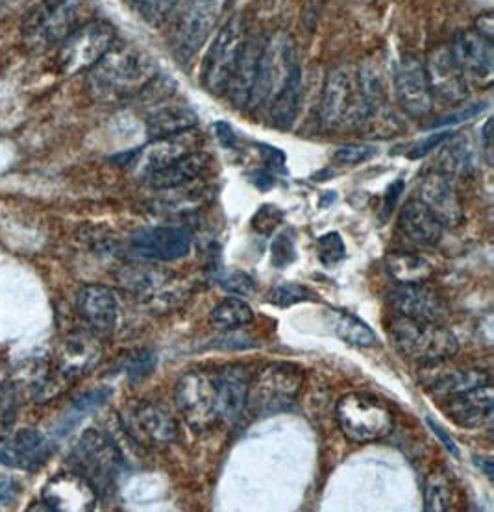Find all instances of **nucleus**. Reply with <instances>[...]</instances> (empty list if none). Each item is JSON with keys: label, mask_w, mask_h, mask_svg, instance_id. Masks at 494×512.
<instances>
[{"label": "nucleus", "mask_w": 494, "mask_h": 512, "mask_svg": "<svg viewBox=\"0 0 494 512\" xmlns=\"http://www.w3.org/2000/svg\"><path fill=\"white\" fill-rule=\"evenodd\" d=\"M156 78V61L134 45L113 43L91 69L87 86L100 102H119L134 97Z\"/></svg>", "instance_id": "1"}, {"label": "nucleus", "mask_w": 494, "mask_h": 512, "mask_svg": "<svg viewBox=\"0 0 494 512\" xmlns=\"http://www.w3.org/2000/svg\"><path fill=\"white\" fill-rule=\"evenodd\" d=\"M84 23H87L86 0H43L26 15L21 36L30 52H43L60 45Z\"/></svg>", "instance_id": "2"}, {"label": "nucleus", "mask_w": 494, "mask_h": 512, "mask_svg": "<svg viewBox=\"0 0 494 512\" xmlns=\"http://www.w3.org/2000/svg\"><path fill=\"white\" fill-rule=\"evenodd\" d=\"M389 337L398 354L419 365H439L459 350L456 335L441 322H420L398 315L389 326Z\"/></svg>", "instance_id": "3"}, {"label": "nucleus", "mask_w": 494, "mask_h": 512, "mask_svg": "<svg viewBox=\"0 0 494 512\" xmlns=\"http://www.w3.org/2000/svg\"><path fill=\"white\" fill-rule=\"evenodd\" d=\"M69 459L73 472L84 477L97 496L113 492L124 464L117 444L99 429H87Z\"/></svg>", "instance_id": "4"}, {"label": "nucleus", "mask_w": 494, "mask_h": 512, "mask_svg": "<svg viewBox=\"0 0 494 512\" xmlns=\"http://www.w3.org/2000/svg\"><path fill=\"white\" fill-rule=\"evenodd\" d=\"M335 418L346 439L358 444L385 439L395 426L391 407L369 392L345 394L337 402Z\"/></svg>", "instance_id": "5"}, {"label": "nucleus", "mask_w": 494, "mask_h": 512, "mask_svg": "<svg viewBox=\"0 0 494 512\" xmlns=\"http://www.w3.org/2000/svg\"><path fill=\"white\" fill-rule=\"evenodd\" d=\"M298 63L300 61L297 45L287 34H278L272 37L269 43H265L261 49L256 80L248 106L260 108L265 102H269L271 97H276L280 87L284 86L287 74L291 73V69Z\"/></svg>", "instance_id": "6"}, {"label": "nucleus", "mask_w": 494, "mask_h": 512, "mask_svg": "<svg viewBox=\"0 0 494 512\" xmlns=\"http://www.w3.org/2000/svg\"><path fill=\"white\" fill-rule=\"evenodd\" d=\"M245 43V21L239 13L232 15L213 39L202 67V82L211 95H223L234 74L235 63Z\"/></svg>", "instance_id": "7"}, {"label": "nucleus", "mask_w": 494, "mask_h": 512, "mask_svg": "<svg viewBox=\"0 0 494 512\" xmlns=\"http://www.w3.org/2000/svg\"><path fill=\"white\" fill-rule=\"evenodd\" d=\"M115 32L102 21H87L60 43L58 65L63 73H80L91 69L97 61L112 49Z\"/></svg>", "instance_id": "8"}, {"label": "nucleus", "mask_w": 494, "mask_h": 512, "mask_svg": "<svg viewBox=\"0 0 494 512\" xmlns=\"http://www.w3.org/2000/svg\"><path fill=\"white\" fill-rule=\"evenodd\" d=\"M304 370L291 363H274L261 370L248 391V402L261 413H276L295 402L302 389Z\"/></svg>", "instance_id": "9"}, {"label": "nucleus", "mask_w": 494, "mask_h": 512, "mask_svg": "<svg viewBox=\"0 0 494 512\" xmlns=\"http://www.w3.org/2000/svg\"><path fill=\"white\" fill-rule=\"evenodd\" d=\"M174 400L187 424L197 431L208 429L219 418L215 381L202 370H189L176 381Z\"/></svg>", "instance_id": "10"}, {"label": "nucleus", "mask_w": 494, "mask_h": 512, "mask_svg": "<svg viewBox=\"0 0 494 512\" xmlns=\"http://www.w3.org/2000/svg\"><path fill=\"white\" fill-rule=\"evenodd\" d=\"M223 8L224 0H187L173 32V49L178 60L189 61L202 49Z\"/></svg>", "instance_id": "11"}, {"label": "nucleus", "mask_w": 494, "mask_h": 512, "mask_svg": "<svg viewBox=\"0 0 494 512\" xmlns=\"http://www.w3.org/2000/svg\"><path fill=\"white\" fill-rule=\"evenodd\" d=\"M395 93L400 108L409 117H426L433 108V91L426 65L415 56H404L395 73Z\"/></svg>", "instance_id": "12"}, {"label": "nucleus", "mask_w": 494, "mask_h": 512, "mask_svg": "<svg viewBox=\"0 0 494 512\" xmlns=\"http://www.w3.org/2000/svg\"><path fill=\"white\" fill-rule=\"evenodd\" d=\"M126 427L139 442L163 448L178 437V422L161 403L141 402L132 407Z\"/></svg>", "instance_id": "13"}, {"label": "nucleus", "mask_w": 494, "mask_h": 512, "mask_svg": "<svg viewBox=\"0 0 494 512\" xmlns=\"http://www.w3.org/2000/svg\"><path fill=\"white\" fill-rule=\"evenodd\" d=\"M389 304L400 317L420 322H443L450 313L443 296L424 283H398Z\"/></svg>", "instance_id": "14"}, {"label": "nucleus", "mask_w": 494, "mask_h": 512, "mask_svg": "<svg viewBox=\"0 0 494 512\" xmlns=\"http://www.w3.org/2000/svg\"><path fill=\"white\" fill-rule=\"evenodd\" d=\"M132 250L137 256L154 261H176L189 254L191 233L178 226L141 228L130 237Z\"/></svg>", "instance_id": "15"}, {"label": "nucleus", "mask_w": 494, "mask_h": 512, "mask_svg": "<svg viewBox=\"0 0 494 512\" xmlns=\"http://www.w3.org/2000/svg\"><path fill=\"white\" fill-rule=\"evenodd\" d=\"M97 498L95 488L76 472L58 474L43 487V507L49 511H91Z\"/></svg>", "instance_id": "16"}, {"label": "nucleus", "mask_w": 494, "mask_h": 512, "mask_svg": "<svg viewBox=\"0 0 494 512\" xmlns=\"http://www.w3.org/2000/svg\"><path fill=\"white\" fill-rule=\"evenodd\" d=\"M78 315L95 337H110L119 315V305L112 289L104 285H86L76 296Z\"/></svg>", "instance_id": "17"}, {"label": "nucleus", "mask_w": 494, "mask_h": 512, "mask_svg": "<svg viewBox=\"0 0 494 512\" xmlns=\"http://www.w3.org/2000/svg\"><path fill=\"white\" fill-rule=\"evenodd\" d=\"M450 56L463 76L491 82L494 69L493 41L478 32H463L454 39Z\"/></svg>", "instance_id": "18"}, {"label": "nucleus", "mask_w": 494, "mask_h": 512, "mask_svg": "<svg viewBox=\"0 0 494 512\" xmlns=\"http://www.w3.org/2000/svg\"><path fill=\"white\" fill-rule=\"evenodd\" d=\"M50 452L49 440L38 429L25 427L0 439V463L10 468L36 470L49 459Z\"/></svg>", "instance_id": "19"}, {"label": "nucleus", "mask_w": 494, "mask_h": 512, "mask_svg": "<svg viewBox=\"0 0 494 512\" xmlns=\"http://www.w3.org/2000/svg\"><path fill=\"white\" fill-rule=\"evenodd\" d=\"M419 200L443 226H457L463 220V208L448 172L426 174L419 185Z\"/></svg>", "instance_id": "20"}, {"label": "nucleus", "mask_w": 494, "mask_h": 512, "mask_svg": "<svg viewBox=\"0 0 494 512\" xmlns=\"http://www.w3.org/2000/svg\"><path fill=\"white\" fill-rule=\"evenodd\" d=\"M215 389H217V405L219 418L224 422H237L248 403L250 391V372L243 365H228L213 374Z\"/></svg>", "instance_id": "21"}, {"label": "nucleus", "mask_w": 494, "mask_h": 512, "mask_svg": "<svg viewBox=\"0 0 494 512\" xmlns=\"http://www.w3.org/2000/svg\"><path fill=\"white\" fill-rule=\"evenodd\" d=\"M354 106V82L350 69L341 65L332 69L322 87L321 122L324 128L343 124Z\"/></svg>", "instance_id": "22"}, {"label": "nucleus", "mask_w": 494, "mask_h": 512, "mask_svg": "<svg viewBox=\"0 0 494 512\" xmlns=\"http://www.w3.org/2000/svg\"><path fill=\"white\" fill-rule=\"evenodd\" d=\"M446 413L463 427H482L493 418L494 391L491 383H483L467 391L445 398Z\"/></svg>", "instance_id": "23"}, {"label": "nucleus", "mask_w": 494, "mask_h": 512, "mask_svg": "<svg viewBox=\"0 0 494 512\" xmlns=\"http://www.w3.org/2000/svg\"><path fill=\"white\" fill-rule=\"evenodd\" d=\"M191 132L173 135V137H163V139H154V143L145 147V150L139 148L136 158L132 159V163L137 167V172H141V176L147 178L152 172L160 171L163 167L171 165L176 159L191 154L193 148H195V141L191 137Z\"/></svg>", "instance_id": "24"}, {"label": "nucleus", "mask_w": 494, "mask_h": 512, "mask_svg": "<svg viewBox=\"0 0 494 512\" xmlns=\"http://www.w3.org/2000/svg\"><path fill=\"white\" fill-rule=\"evenodd\" d=\"M261 49H263V45L258 43V39L248 37L239 52L232 80L226 89L232 106L237 110L248 108V100H250V93H252L254 80H256V71H258Z\"/></svg>", "instance_id": "25"}, {"label": "nucleus", "mask_w": 494, "mask_h": 512, "mask_svg": "<svg viewBox=\"0 0 494 512\" xmlns=\"http://www.w3.org/2000/svg\"><path fill=\"white\" fill-rule=\"evenodd\" d=\"M398 228L409 241L422 246H433L439 243L445 232V226L441 224V220L437 219L419 198L409 200L408 204L402 208L398 217Z\"/></svg>", "instance_id": "26"}, {"label": "nucleus", "mask_w": 494, "mask_h": 512, "mask_svg": "<svg viewBox=\"0 0 494 512\" xmlns=\"http://www.w3.org/2000/svg\"><path fill=\"white\" fill-rule=\"evenodd\" d=\"M208 167H210V156H206L204 152H191L160 171L152 172L145 180L156 191H169L197 180Z\"/></svg>", "instance_id": "27"}, {"label": "nucleus", "mask_w": 494, "mask_h": 512, "mask_svg": "<svg viewBox=\"0 0 494 512\" xmlns=\"http://www.w3.org/2000/svg\"><path fill=\"white\" fill-rule=\"evenodd\" d=\"M100 346L95 335H75L63 342L60 372L65 378H76L99 361Z\"/></svg>", "instance_id": "28"}, {"label": "nucleus", "mask_w": 494, "mask_h": 512, "mask_svg": "<svg viewBox=\"0 0 494 512\" xmlns=\"http://www.w3.org/2000/svg\"><path fill=\"white\" fill-rule=\"evenodd\" d=\"M119 280L130 293L141 296L150 304L163 300L165 289L171 285L173 274L154 267H128L121 272Z\"/></svg>", "instance_id": "29"}, {"label": "nucleus", "mask_w": 494, "mask_h": 512, "mask_svg": "<svg viewBox=\"0 0 494 512\" xmlns=\"http://www.w3.org/2000/svg\"><path fill=\"white\" fill-rule=\"evenodd\" d=\"M198 126V115L186 104H169L154 111L147 121V132L152 139H163L186 134Z\"/></svg>", "instance_id": "30"}, {"label": "nucleus", "mask_w": 494, "mask_h": 512, "mask_svg": "<svg viewBox=\"0 0 494 512\" xmlns=\"http://www.w3.org/2000/svg\"><path fill=\"white\" fill-rule=\"evenodd\" d=\"M426 73H428V80H430L433 93L437 91L446 100H459V98L467 95L465 76L452 60L450 50L435 54L432 67L426 69Z\"/></svg>", "instance_id": "31"}, {"label": "nucleus", "mask_w": 494, "mask_h": 512, "mask_svg": "<svg viewBox=\"0 0 494 512\" xmlns=\"http://www.w3.org/2000/svg\"><path fill=\"white\" fill-rule=\"evenodd\" d=\"M302 100V69L300 63L287 74L284 86L280 87L278 95L272 98L271 119L272 124L280 130H289L297 119Z\"/></svg>", "instance_id": "32"}, {"label": "nucleus", "mask_w": 494, "mask_h": 512, "mask_svg": "<svg viewBox=\"0 0 494 512\" xmlns=\"http://www.w3.org/2000/svg\"><path fill=\"white\" fill-rule=\"evenodd\" d=\"M387 272L396 283H426L433 276V265L426 257L395 252L385 259Z\"/></svg>", "instance_id": "33"}, {"label": "nucleus", "mask_w": 494, "mask_h": 512, "mask_svg": "<svg viewBox=\"0 0 494 512\" xmlns=\"http://www.w3.org/2000/svg\"><path fill=\"white\" fill-rule=\"evenodd\" d=\"M330 317H332V330L341 341L359 348H371L378 344L376 333L356 315L341 309H330Z\"/></svg>", "instance_id": "34"}, {"label": "nucleus", "mask_w": 494, "mask_h": 512, "mask_svg": "<svg viewBox=\"0 0 494 512\" xmlns=\"http://www.w3.org/2000/svg\"><path fill=\"white\" fill-rule=\"evenodd\" d=\"M112 391L106 389V387H99V389H93V391L84 392L76 398L73 405L63 413L62 420L58 422V427L54 429L56 437H65L69 435L80 420H84L89 413L97 411L100 405H104L106 400L110 398Z\"/></svg>", "instance_id": "35"}, {"label": "nucleus", "mask_w": 494, "mask_h": 512, "mask_svg": "<svg viewBox=\"0 0 494 512\" xmlns=\"http://www.w3.org/2000/svg\"><path fill=\"white\" fill-rule=\"evenodd\" d=\"M254 320L252 307L241 298H226L211 309L210 322L219 330L235 331L248 326Z\"/></svg>", "instance_id": "36"}, {"label": "nucleus", "mask_w": 494, "mask_h": 512, "mask_svg": "<svg viewBox=\"0 0 494 512\" xmlns=\"http://www.w3.org/2000/svg\"><path fill=\"white\" fill-rule=\"evenodd\" d=\"M483 383H491L489 374H485L483 370H452L450 374L435 379L430 385V392L437 398H448L452 394L467 391Z\"/></svg>", "instance_id": "37"}, {"label": "nucleus", "mask_w": 494, "mask_h": 512, "mask_svg": "<svg viewBox=\"0 0 494 512\" xmlns=\"http://www.w3.org/2000/svg\"><path fill=\"white\" fill-rule=\"evenodd\" d=\"M450 501H452L450 479L445 474H441V472H433L424 481V511H448L450 509Z\"/></svg>", "instance_id": "38"}, {"label": "nucleus", "mask_w": 494, "mask_h": 512, "mask_svg": "<svg viewBox=\"0 0 494 512\" xmlns=\"http://www.w3.org/2000/svg\"><path fill=\"white\" fill-rule=\"evenodd\" d=\"M313 298H315V293L300 283H280L269 293V302L276 307H291V305L308 302Z\"/></svg>", "instance_id": "39"}, {"label": "nucleus", "mask_w": 494, "mask_h": 512, "mask_svg": "<svg viewBox=\"0 0 494 512\" xmlns=\"http://www.w3.org/2000/svg\"><path fill=\"white\" fill-rule=\"evenodd\" d=\"M317 254L319 261L326 269L339 265L346 257V246L343 237L337 232L326 233L317 241Z\"/></svg>", "instance_id": "40"}, {"label": "nucleus", "mask_w": 494, "mask_h": 512, "mask_svg": "<svg viewBox=\"0 0 494 512\" xmlns=\"http://www.w3.org/2000/svg\"><path fill=\"white\" fill-rule=\"evenodd\" d=\"M297 259L295 237L291 232L278 233L271 243V263L276 269H285Z\"/></svg>", "instance_id": "41"}, {"label": "nucleus", "mask_w": 494, "mask_h": 512, "mask_svg": "<svg viewBox=\"0 0 494 512\" xmlns=\"http://www.w3.org/2000/svg\"><path fill=\"white\" fill-rule=\"evenodd\" d=\"M156 368V354L152 350H141L139 354L134 355L128 365H126V376L130 383H139L145 378H149L150 374Z\"/></svg>", "instance_id": "42"}, {"label": "nucleus", "mask_w": 494, "mask_h": 512, "mask_svg": "<svg viewBox=\"0 0 494 512\" xmlns=\"http://www.w3.org/2000/svg\"><path fill=\"white\" fill-rule=\"evenodd\" d=\"M130 2L149 23H161L178 4V0H130Z\"/></svg>", "instance_id": "43"}, {"label": "nucleus", "mask_w": 494, "mask_h": 512, "mask_svg": "<svg viewBox=\"0 0 494 512\" xmlns=\"http://www.w3.org/2000/svg\"><path fill=\"white\" fill-rule=\"evenodd\" d=\"M226 293L235 294V296H254L258 291V285L252 276H248L243 270H234L226 278L219 281Z\"/></svg>", "instance_id": "44"}, {"label": "nucleus", "mask_w": 494, "mask_h": 512, "mask_svg": "<svg viewBox=\"0 0 494 512\" xmlns=\"http://www.w3.org/2000/svg\"><path fill=\"white\" fill-rule=\"evenodd\" d=\"M282 219H284L282 209L267 204V206H261V208L258 209V213L254 215L252 228H254L256 232L261 233V235H271V233L276 230V226L282 222Z\"/></svg>", "instance_id": "45"}, {"label": "nucleus", "mask_w": 494, "mask_h": 512, "mask_svg": "<svg viewBox=\"0 0 494 512\" xmlns=\"http://www.w3.org/2000/svg\"><path fill=\"white\" fill-rule=\"evenodd\" d=\"M17 411V396L10 387L0 389V439L8 435V429L12 427Z\"/></svg>", "instance_id": "46"}, {"label": "nucleus", "mask_w": 494, "mask_h": 512, "mask_svg": "<svg viewBox=\"0 0 494 512\" xmlns=\"http://www.w3.org/2000/svg\"><path fill=\"white\" fill-rule=\"evenodd\" d=\"M374 156V148L363 145H348L335 150L334 159L339 165H358Z\"/></svg>", "instance_id": "47"}, {"label": "nucleus", "mask_w": 494, "mask_h": 512, "mask_svg": "<svg viewBox=\"0 0 494 512\" xmlns=\"http://www.w3.org/2000/svg\"><path fill=\"white\" fill-rule=\"evenodd\" d=\"M485 110V104H474V106H467L463 110L454 111V113H448L445 117H441L439 121L432 122L430 128H445V126H456L461 122L469 121L474 119L476 115H480Z\"/></svg>", "instance_id": "48"}, {"label": "nucleus", "mask_w": 494, "mask_h": 512, "mask_svg": "<svg viewBox=\"0 0 494 512\" xmlns=\"http://www.w3.org/2000/svg\"><path fill=\"white\" fill-rule=\"evenodd\" d=\"M450 137H452V132H439V134L430 135L422 145L415 148L413 152H409V158H424L428 152H432L433 148L439 147L441 143H445L446 139H450Z\"/></svg>", "instance_id": "49"}, {"label": "nucleus", "mask_w": 494, "mask_h": 512, "mask_svg": "<svg viewBox=\"0 0 494 512\" xmlns=\"http://www.w3.org/2000/svg\"><path fill=\"white\" fill-rule=\"evenodd\" d=\"M260 152L261 156H263V161L267 163L269 169H272V171L285 172V156L282 150L261 145Z\"/></svg>", "instance_id": "50"}, {"label": "nucleus", "mask_w": 494, "mask_h": 512, "mask_svg": "<svg viewBox=\"0 0 494 512\" xmlns=\"http://www.w3.org/2000/svg\"><path fill=\"white\" fill-rule=\"evenodd\" d=\"M19 494V483L10 476H0V509L10 505Z\"/></svg>", "instance_id": "51"}, {"label": "nucleus", "mask_w": 494, "mask_h": 512, "mask_svg": "<svg viewBox=\"0 0 494 512\" xmlns=\"http://www.w3.org/2000/svg\"><path fill=\"white\" fill-rule=\"evenodd\" d=\"M213 130H215V137L217 141L221 143L223 148H235L237 145V139H235L234 130L228 122L219 121L213 124Z\"/></svg>", "instance_id": "52"}, {"label": "nucleus", "mask_w": 494, "mask_h": 512, "mask_svg": "<svg viewBox=\"0 0 494 512\" xmlns=\"http://www.w3.org/2000/svg\"><path fill=\"white\" fill-rule=\"evenodd\" d=\"M426 422H428V426L432 427L433 433L439 437V440L443 442V446H445L448 452L452 453V455H456L459 457V450H457L456 442L452 440V437L446 433L443 427L439 426V424H435L432 418H426Z\"/></svg>", "instance_id": "53"}, {"label": "nucleus", "mask_w": 494, "mask_h": 512, "mask_svg": "<svg viewBox=\"0 0 494 512\" xmlns=\"http://www.w3.org/2000/svg\"><path fill=\"white\" fill-rule=\"evenodd\" d=\"M402 191H404V180H396L395 183H391V187L387 189L385 200H383V208H385V213L393 211V208L396 206V202H398V198H400V195H402Z\"/></svg>", "instance_id": "54"}, {"label": "nucleus", "mask_w": 494, "mask_h": 512, "mask_svg": "<svg viewBox=\"0 0 494 512\" xmlns=\"http://www.w3.org/2000/svg\"><path fill=\"white\" fill-rule=\"evenodd\" d=\"M250 182L254 183L261 191H267L274 185V176L269 171H256L250 174Z\"/></svg>", "instance_id": "55"}, {"label": "nucleus", "mask_w": 494, "mask_h": 512, "mask_svg": "<svg viewBox=\"0 0 494 512\" xmlns=\"http://www.w3.org/2000/svg\"><path fill=\"white\" fill-rule=\"evenodd\" d=\"M217 346H223V348H250V346H254V342L248 341V339H241V337H228V335H224L223 339H217L215 341Z\"/></svg>", "instance_id": "56"}]
</instances>
